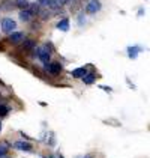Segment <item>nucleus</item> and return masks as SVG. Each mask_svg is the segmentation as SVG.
I'll use <instances>...</instances> for the list:
<instances>
[{"instance_id":"9b49d317","label":"nucleus","mask_w":150,"mask_h":158,"mask_svg":"<svg viewBox=\"0 0 150 158\" xmlns=\"http://www.w3.org/2000/svg\"><path fill=\"white\" fill-rule=\"evenodd\" d=\"M57 29L62 30V32H68V30H69V20H68V18H62V20L57 23Z\"/></svg>"},{"instance_id":"f3484780","label":"nucleus","mask_w":150,"mask_h":158,"mask_svg":"<svg viewBox=\"0 0 150 158\" xmlns=\"http://www.w3.org/2000/svg\"><path fill=\"white\" fill-rule=\"evenodd\" d=\"M8 111H9L8 106H5V104H2V102H0V118H2V116H5V114H8Z\"/></svg>"},{"instance_id":"f8f14e48","label":"nucleus","mask_w":150,"mask_h":158,"mask_svg":"<svg viewBox=\"0 0 150 158\" xmlns=\"http://www.w3.org/2000/svg\"><path fill=\"white\" fill-rule=\"evenodd\" d=\"M95 81H96V75L95 74H86L83 77V83L84 85H93Z\"/></svg>"},{"instance_id":"5701e85b","label":"nucleus","mask_w":150,"mask_h":158,"mask_svg":"<svg viewBox=\"0 0 150 158\" xmlns=\"http://www.w3.org/2000/svg\"><path fill=\"white\" fill-rule=\"evenodd\" d=\"M84 158H92V157H89V155H86V157H84Z\"/></svg>"},{"instance_id":"f257e3e1","label":"nucleus","mask_w":150,"mask_h":158,"mask_svg":"<svg viewBox=\"0 0 150 158\" xmlns=\"http://www.w3.org/2000/svg\"><path fill=\"white\" fill-rule=\"evenodd\" d=\"M35 51H36V56L38 59L42 62L44 65L50 63V59H51V53L48 50H45V47H35Z\"/></svg>"},{"instance_id":"39448f33","label":"nucleus","mask_w":150,"mask_h":158,"mask_svg":"<svg viewBox=\"0 0 150 158\" xmlns=\"http://www.w3.org/2000/svg\"><path fill=\"white\" fill-rule=\"evenodd\" d=\"M38 3H39L42 8H45V9H53V11H59V8H60L54 0H38Z\"/></svg>"},{"instance_id":"aec40b11","label":"nucleus","mask_w":150,"mask_h":158,"mask_svg":"<svg viewBox=\"0 0 150 158\" xmlns=\"http://www.w3.org/2000/svg\"><path fill=\"white\" fill-rule=\"evenodd\" d=\"M54 2H56V3L59 5V6H62V5H66V3H68L69 0H54Z\"/></svg>"},{"instance_id":"6e6552de","label":"nucleus","mask_w":150,"mask_h":158,"mask_svg":"<svg viewBox=\"0 0 150 158\" xmlns=\"http://www.w3.org/2000/svg\"><path fill=\"white\" fill-rule=\"evenodd\" d=\"M33 14L30 12L29 9H21V12H20V20L23 21V23H30L32 20H33Z\"/></svg>"},{"instance_id":"20e7f679","label":"nucleus","mask_w":150,"mask_h":158,"mask_svg":"<svg viewBox=\"0 0 150 158\" xmlns=\"http://www.w3.org/2000/svg\"><path fill=\"white\" fill-rule=\"evenodd\" d=\"M102 5H101V0H90L86 6V12L87 14H96L101 11Z\"/></svg>"},{"instance_id":"423d86ee","label":"nucleus","mask_w":150,"mask_h":158,"mask_svg":"<svg viewBox=\"0 0 150 158\" xmlns=\"http://www.w3.org/2000/svg\"><path fill=\"white\" fill-rule=\"evenodd\" d=\"M14 148L15 149H20V151H26V152H30L33 149V146L30 145L29 142H24V140H17L14 143Z\"/></svg>"},{"instance_id":"f03ea898","label":"nucleus","mask_w":150,"mask_h":158,"mask_svg":"<svg viewBox=\"0 0 150 158\" xmlns=\"http://www.w3.org/2000/svg\"><path fill=\"white\" fill-rule=\"evenodd\" d=\"M0 26H2V30H3L5 33H11V32H14V30H15L17 23L14 21L12 18L6 17V18H3V20L0 21Z\"/></svg>"},{"instance_id":"4468645a","label":"nucleus","mask_w":150,"mask_h":158,"mask_svg":"<svg viewBox=\"0 0 150 158\" xmlns=\"http://www.w3.org/2000/svg\"><path fill=\"white\" fill-rule=\"evenodd\" d=\"M14 5L18 6V8H21V9H27L29 5H30V2H29V0H15Z\"/></svg>"},{"instance_id":"412c9836","label":"nucleus","mask_w":150,"mask_h":158,"mask_svg":"<svg viewBox=\"0 0 150 158\" xmlns=\"http://www.w3.org/2000/svg\"><path fill=\"white\" fill-rule=\"evenodd\" d=\"M102 89H104V90H107V92H111L112 90L111 87H107V86H102Z\"/></svg>"},{"instance_id":"a211bd4d","label":"nucleus","mask_w":150,"mask_h":158,"mask_svg":"<svg viewBox=\"0 0 150 158\" xmlns=\"http://www.w3.org/2000/svg\"><path fill=\"white\" fill-rule=\"evenodd\" d=\"M84 23H86V15H84V14L81 12L80 15H78V24H80V26H83Z\"/></svg>"},{"instance_id":"9d476101","label":"nucleus","mask_w":150,"mask_h":158,"mask_svg":"<svg viewBox=\"0 0 150 158\" xmlns=\"http://www.w3.org/2000/svg\"><path fill=\"white\" fill-rule=\"evenodd\" d=\"M72 77H75V78H83L86 74H87V68L86 66H81V68H77L75 71H72Z\"/></svg>"},{"instance_id":"dca6fc26","label":"nucleus","mask_w":150,"mask_h":158,"mask_svg":"<svg viewBox=\"0 0 150 158\" xmlns=\"http://www.w3.org/2000/svg\"><path fill=\"white\" fill-rule=\"evenodd\" d=\"M23 44H24L26 50H33L35 47H36V42H35L33 39H24V41H23Z\"/></svg>"},{"instance_id":"7ed1b4c3","label":"nucleus","mask_w":150,"mask_h":158,"mask_svg":"<svg viewBox=\"0 0 150 158\" xmlns=\"http://www.w3.org/2000/svg\"><path fill=\"white\" fill-rule=\"evenodd\" d=\"M44 66H45V71L48 74H51V75H59L63 69V66L59 62H50V63H47Z\"/></svg>"},{"instance_id":"4be33fe9","label":"nucleus","mask_w":150,"mask_h":158,"mask_svg":"<svg viewBox=\"0 0 150 158\" xmlns=\"http://www.w3.org/2000/svg\"><path fill=\"white\" fill-rule=\"evenodd\" d=\"M0 133H2V121H0Z\"/></svg>"},{"instance_id":"1a4fd4ad","label":"nucleus","mask_w":150,"mask_h":158,"mask_svg":"<svg viewBox=\"0 0 150 158\" xmlns=\"http://www.w3.org/2000/svg\"><path fill=\"white\" fill-rule=\"evenodd\" d=\"M27 9L33 14V15H39V14H41V11H42V6H41L38 2H35V3H30Z\"/></svg>"},{"instance_id":"2eb2a0df","label":"nucleus","mask_w":150,"mask_h":158,"mask_svg":"<svg viewBox=\"0 0 150 158\" xmlns=\"http://www.w3.org/2000/svg\"><path fill=\"white\" fill-rule=\"evenodd\" d=\"M140 51H141L140 47H129V48H128V53H129V57H131V59H135Z\"/></svg>"},{"instance_id":"0eeeda50","label":"nucleus","mask_w":150,"mask_h":158,"mask_svg":"<svg viewBox=\"0 0 150 158\" xmlns=\"http://www.w3.org/2000/svg\"><path fill=\"white\" fill-rule=\"evenodd\" d=\"M24 39H26L24 32H12V33H9V41L14 42V44H20Z\"/></svg>"},{"instance_id":"6ab92c4d","label":"nucleus","mask_w":150,"mask_h":158,"mask_svg":"<svg viewBox=\"0 0 150 158\" xmlns=\"http://www.w3.org/2000/svg\"><path fill=\"white\" fill-rule=\"evenodd\" d=\"M6 155V146H0V158H3Z\"/></svg>"},{"instance_id":"ddd939ff","label":"nucleus","mask_w":150,"mask_h":158,"mask_svg":"<svg viewBox=\"0 0 150 158\" xmlns=\"http://www.w3.org/2000/svg\"><path fill=\"white\" fill-rule=\"evenodd\" d=\"M12 6H15V5H14L11 0H3L2 5H0L2 11H12Z\"/></svg>"}]
</instances>
